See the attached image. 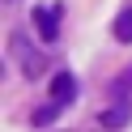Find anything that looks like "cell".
Wrapping results in <instances>:
<instances>
[{
  "mask_svg": "<svg viewBox=\"0 0 132 132\" xmlns=\"http://www.w3.org/2000/svg\"><path fill=\"white\" fill-rule=\"evenodd\" d=\"M128 119H132V102H123V98H119V102L111 106V111H102V115H98V123H102L106 132H115V128H123V123H128Z\"/></svg>",
  "mask_w": 132,
  "mask_h": 132,
  "instance_id": "obj_4",
  "label": "cell"
},
{
  "mask_svg": "<svg viewBox=\"0 0 132 132\" xmlns=\"http://www.w3.org/2000/svg\"><path fill=\"white\" fill-rule=\"evenodd\" d=\"M128 89H132V68H123V77H119V81H115V94H119V98H123V94H128Z\"/></svg>",
  "mask_w": 132,
  "mask_h": 132,
  "instance_id": "obj_7",
  "label": "cell"
},
{
  "mask_svg": "<svg viewBox=\"0 0 132 132\" xmlns=\"http://www.w3.org/2000/svg\"><path fill=\"white\" fill-rule=\"evenodd\" d=\"M51 98H55V102H64V106H68L72 98H77V77H72L68 68L51 77Z\"/></svg>",
  "mask_w": 132,
  "mask_h": 132,
  "instance_id": "obj_3",
  "label": "cell"
},
{
  "mask_svg": "<svg viewBox=\"0 0 132 132\" xmlns=\"http://www.w3.org/2000/svg\"><path fill=\"white\" fill-rule=\"evenodd\" d=\"M60 4H34V30H38V38L43 43H55L60 38Z\"/></svg>",
  "mask_w": 132,
  "mask_h": 132,
  "instance_id": "obj_2",
  "label": "cell"
},
{
  "mask_svg": "<svg viewBox=\"0 0 132 132\" xmlns=\"http://www.w3.org/2000/svg\"><path fill=\"white\" fill-rule=\"evenodd\" d=\"M9 55H13V60L21 64V72H26L30 81H34V77H43V68H47L43 51H34L26 34H9Z\"/></svg>",
  "mask_w": 132,
  "mask_h": 132,
  "instance_id": "obj_1",
  "label": "cell"
},
{
  "mask_svg": "<svg viewBox=\"0 0 132 132\" xmlns=\"http://www.w3.org/2000/svg\"><path fill=\"white\" fill-rule=\"evenodd\" d=\"M60 111H64V102H55V98H51L47 106H38V111H34V128H47V123H55V119H60Z\"/></svg>",
  "mask_w": 132,
  "mask_h": 132,
  "instance_id": "obj_5",
  "label": "cell"
},
{
  "mask_svg": "<svg viewBox=\"0 0 132 132\" xmlns=\"http://www.w3.org/2000/svg\"><path fill=\"white\" fill-rule=\"evenodd\" d=\"M111 34L119 38V43H132V9H123L119 17H115V26H111Z\"/></svg>",
  "mask_w": 132,
  "mask_h": 132,
  "instance_id": "obj_6",
  "label": "cell"
}]
</instances>
